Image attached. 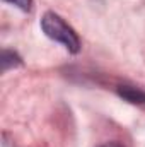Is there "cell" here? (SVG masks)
<instances>
[{"mask_svg": "<svg viewBox=\"0 0 145 147\" xmlns=\"http://www.w3.org/2000/svg\"><path fill=\"white\" fill-rule=\"evenodd\" d=\"M41 29L50 39L63 45L70 53H77L80 50V39L77 36V33L58 14L46 12L41 17Z\"/></svg>", "mask_w": 145, "mask_h": 147, "instance_id": "obj_1", "label": "cell"}, {"mask_svg": "<svg viewBox=\"0 0 145 147\" xmlns=\"http://www.w3.org/2000/svg\"><path fill=\"white\" fill-rule=\"evenodd\" d=\"M22 63L21 57L15 53V51H10V50H3L2 51V70H9L12 67H19Z\"/></svg>", "mask_w": 145, "mask_h": 147, "instance_id": "obj_3", "label": "cell"}, {"mask_svg": "<svg viewBox=\"0 0 145 147\" xmlns=\"http://www.w3.org/2000/svg\"><path fill=\"white\" fill-rule=\"evenodd\" d=\"M118 94L132 103V105H145V91L140 87H135V86H128V84H123V86H118Z\"/></svg>", "mask_w": 145, "mask_h": 147, "instance_id": "obj_2", "label": "cell"}, {"mask_svg": "<svg viewBox=\"0 0 145 147\" xmlns=\"http://www.w3.org/2000/svg\"><path fill=\"white\" fill-rule=\"evenodd\" d=\"M5 2H9V3H12V5H15V7H19V9L24 10V12L31 10V5H33V0H5Z\"/></svg>", "mask_w": 145, "mask_h": 147, "instance_id": "obj_4", "label": "cell"}, {"mask_svg": "<svg viewBox=\"0 0 145 147\" xmlns=\"http://www.w3.org/2000/svg\"><path fill=\"white\" fill-rule=\"evenodd\" d=\"M101 147H123L121 144H116V142H108V144H104V146Z\"/></svg>", "mask_w": 145, "mask_h": 147, "instance_id": "obj_5", "label": "cell"}]
</instances>
